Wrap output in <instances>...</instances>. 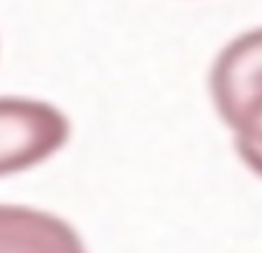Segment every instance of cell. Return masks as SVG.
<instances>
[{
    "instance_id": "6da1fadb",
    "label": "cell",
    "mask_w": 262,
    "mask_h": 253,
    "mask_svg": "<svg viewBox=\"0 0 262 253\" xmlns=\"http://www.w3.org/2000/svg\"><path fill=\"white\" fill-rule=\"evenodd\" d=\"M72 121L58 104L28 95H0V177L40 167L65 149Z\"/></svg>"
},
{
    "instance_id": "277c9868",
    "label": "cell",
    "mask_w": 262,
    "mask_h": 253,
    "mask_svg": "<svg viewBox=\"0 0 262 253\" xmlns=\"http://www.w3.org/2000/svg\"><path fill=\"white\" fill-rule=\"evenodd\" d=\"M239 160L262 179V95L228 125Z\"/></svg>"
},
{
    "instance_id": "7a4b0ae2",
    "label": "cell",
    "mask_w": 262,
    "mask_h": 253,
    "mask_svg": "<svg viewBox=\"0 0 262 253\" xmlns=\"http://www.w3.org/2000/svg\"><path fill=\"white\" fill-rule=\"evenodd\" d=\"M209 95L225 125L262 95V26L239 33L218 51L209 70Z\"/></svg>"
},
{
    "instance_id": "3957f363",
    "label": "cell",
    "mask_w": 262,
    "mask_h": 253,
    "mask_svg": "<svg viewBox=\"0 0 262 253\" xmlns=\"http://www.w3.org/2000/svg\"><path fill=\"white\" fill-rule=\"evenodd\" d=\"M0 253H89L72 223L47 209L0 204Z\"/></svg>"
}]
</instances>
